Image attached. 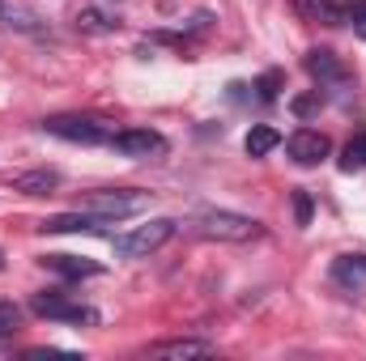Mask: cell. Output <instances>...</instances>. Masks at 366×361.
Here are the masks:
<instances>
[{
    "instance_id": "obj_13",
    "label": "cell",
    "mask_w": 366,
    "mask_h": 361,
    "mask_svg": "<svg viewBox=\"0 0 366 361\" xmlns=\"http://www.w3.org/2000/svg\"><path fill=\"white\" fill-rule=\"evenodd\" d=\"M277 145H281V132L269 128V123H256V128L247 132V141H243V149H247L252 158H269Z\"/></svg>"
},
{
    "instance_id": "obj_9",
    "label": "cell",
    "mask_w": 366,
    "mask_h": 361,
    "mask_svg": "<svg viewBox=\"0 0 366 361\" xmlns=\"http://www.w3.org/2000/svg\"><path fill=\"white\" fill-rule=\"evenodd\" d=\"M285 153L298 162V166H320L328 153H332V145H328V136L324 132H311V128H298L290 141H285Z\"/></svg>"
},
{
    "instance_id": "obj_20",
    "label": "cell",
    "mask_w": 366,
    "mask_h": 361,
    "mask_svg": "<svg viewBox=\"0 0 366 361\" xmlns=\"http://www.w3.org/2000/svg\"><path fill=\"white\" fill-rule=\"evenodd\" d=\"M294 217H298V225H311V195L307 191H294Z\"/></svg>"
},
{
    "instance_id": "obj_1",
    "label": "cell",
    "mask_w": 366,
    "mask_h": 361,
    "mask_svg": "<svg viewBox=\"0 0 366 361\" xmlns=\"http://www.w3.org/2000/svg\"><path fill=\"white\" fill-rule=\"evenodd\" d=\"M192 230L200 238H217V243H252V238H260V221L243 217V213H230V208H204V213H196Z\"/></svg>"
},
{
    "instance_id": "obj_5",
    "label": "cell",
    "mask_w": 366,
    "mask_h": 361,
    "mask_svg": "<svg viewBox=\"0 0 366 361\" xmlns=\"http://www.w3.org/2000/svg\"><path fill=\"white\" fill-rule=\"evenodd\" d=\"M111 149L124 153V158L145 162V158H162V153H167V141H162L158 132H149V128H124V132L111 136Z\"/></svg>"
},
{
    "instance_id": "obj_11",
    "label": "cell",
    "mask_w": 366,
    "mask_h": 361,
    "mask_svg": "<svg viewBox=\"0 0 366 361\" xmlns=\"http://www.w3.org/2000/svg\"><path fill=\"white\" fill-rule=\"evenodd\" d=\"M60 187V171H26V175H13V191L21 195H51Z\"/></svg>"
},
{
    "instance_id": "obj_19",
    "label": "cell",
    "mask_w": 366,
    "mask_h": 361,
    "mask_svg": "<svg viewBox=\"0 0 366 361\" xmlns=\"http://www.w3.org/2000/svg\"><path fill=\"white\" fill-rule=\"evenodd\" d=\"M345 9V21H358V30L366 34V0H341Z\"/></svg>"
},
{
    "instance_id": "obj_18",
    "label": "cell",
    "mask_w": 366,
    "mask_h": 361,
    "mask_svg": "<svg viewBox=\"0 0 366 361\" xmlns=\"http://www.w3.org/2000/svg\"><path fill=\"white\" fill-rule=\"evenodd\" d=\"M17 319H21V310L13 302H0V336H13L17 332Z\"/></svg>"
},
{
    "instance_id": "obj_16",
    "label": "cell",
    "mask_w": 366,
    "mask_h": 361,
    "mask_svg": "<svg viewBox=\"0 0 366 361\" xmlns=\"http://www.w3.org/2000/svg\"><path fill=\"white\" fill-rule=\"evenodd\" d=\"M341 171L354 175V171H366V132H358L350 145H345V158H341Z\"/></svg>"
},
{
    "instance_id": "obj_10",
    "label": "cell",
    "mask_w": 366,
    "mask_h": 361,
    "mask_svg": "<svg viewBox=\"0 0 366 361\" xmlns=\"http://www.w3.org/2000/svg\"><path fill=\"white\" fill-rule=\"evenodd\" d=\"M332 285L350 298L366 293V255H337L332 260Z\"/></svg>"
},
{
    "instance_id": "obj_15",
    "label": "cell",
    "mask_w": 366,
    "mask_h": 361,
    "mask_svg": "<svg viewBox=\"0 0 366 361\" xmlns=\"http://www.w3.org/2000/svg\"><path fill=\"white\" fill-rule=\"evenodd\" d=\"M302 9L311 13V21H324V26H341L345 21L341 0H302Z\"/></svg>"
},
{
    "instance_id": "obj_14",
    "label": "cell",
    "mask_w": 366,
    "mask_h": 361,
    "mask_svg": "<svg viewBox=\"0 0 366 361\" xmlns=\"http://www.w3.org/2000/svg\"><path fill=\"white\" fill-rule=\"evenodd\" d=\"M43 264L51 272H60V276H69V280H77V276H98V264H94V260H77V255H47Z\"/></svg>"
},
{
    "instance_id": "obj_2",
    "label": "cell",
    "mask_w": 366,
    "mask_h": 361,
    "mask_svg": "<svg viewBox=\"0 0 366 361\" xmlns=\"http://www.w3.org/2000/svg\"><path fill=\"white\" fill-rule=\"evenodd\" d=\"M175 221L171 217H154L149 225H137V230H128V234H119L115 238V255H124V260H145V255H154V251H162L171 238H175Z\"/></svg>"
},
{
    "instance_id": "obj_21",
    "label": "cell",
    "mask_w": 366,
    "mask_h": 361,
    "mask_svg": "<svg viewBox=\"0 0 366 361\" xmlns=\"http://www.w3.org/2000/svg\"><path fill=\"white\" fill-rule=\"evenodd\" d=\"M277 73H269V77H264V81H260V98H277Z\"/></svg>"
},
{
    "instance_id": "obj_6",
    "label": "cell",
    "mask_w": 366,
    "mask_h": 361,
    "mask_svg": "<svg viewBox=\"0 0 366 361\" xmlns=\"http://www.w3.org/2000/svg\"><path fill=\"white\" fill-rule=\"evenodd\" d=\"M30 306H34V315L60 319V323H94V319H98L90 306H81V302H73V298H64V293H34Z\"/></svg>"
},
{
    "instance_id": "obj_3",
    "label": "cell",
    "mask_w": 366,
    "mask_h": 361,
    "mask_svg": "<svg viewBox=\"0 0 366 361\" xmlns=\"http://www.w3.org/2000/svg\"><path fill=\"white\" fill-rule=\"evenodd\" d=\"M43 132H51L60 141H73V145H111V136H115V128L94 119V115H47Z\"/></svg>"
},
{
    "instance_id": "obj_7",
    "label": "cell",
    "mask_w": 366,
    "mask_h": 361,
    "mask_svg": "<svg viewBox=\"0 0 366 361\" xmlns=\"http://www.w3.org/2000/svg\"><path fill=\"white\" fill-rule=\"evenodd\" d=\"M107 225H115V221L86 208V213H60V217H47L39 230H43V234H107Z\"/></svg>"
},
{
    "instance_id": "obj_17",
    "label": "cell",
    "mask_w": 366,
    "mask_h": 361,
    "mask_svg": "<svg viewBox=\"0 0 366 361\" xmlns=\"http://www.w3.org/2000/svg\"><path fill=\"white\" fill-rule=\"evenodd\" d=\"M77 26H81V30H90V34H111L119 21H111V17H107V13H98V9H81V13H77Z\"/></svg>"
},
{
    "instance_id": "obj_8",
    "label": "cell",
    "mask_w": 366,
    "mask_h": 361,
    "mask_svg": "<svg viewBox=\"0 0 366 361\" xmlns=\"http://www.w3.org/2000/svg\"><path fill=\"white\" fill-rule=\"evenodd\" d=\"M307 73L320 81V90H341V86L350 81V68H345V64H341V56H337V51H328V47L307 51Z\"/></svg>"
},
{
    "instance_id": "obj_12",
    "label": "cell",
    "mask_w": 366,
    "mask_h": 361,
    "mask_svg": "<svg viewBox=\"0 0 366 361\" xmlns=\"http://www.w3.org/2000/svg\"><path fill=\"white\" fill-rule=\"evenodd\" d=\"M149 353H154V357H209L213 345H209V340H162V345H154Z\"/></svg>"
},
{
    "instance_id": "obj_4",
    "label": "cell",
    "mask_w": 366,
    "mask_h": 361,
    "mask_svg": "<svg viewBox=\"0 0 366 361\" xmlns=\"http://www.w3.org/2000/svg\"><path fill=\"white\" fill-rule=\"evenodd\" d=\"M86 208H90V213H102V217H111V221H119V217H132V213L145 208V191H132V187L90 191V195H86Z\"/></svg>"
}]
</instances>
